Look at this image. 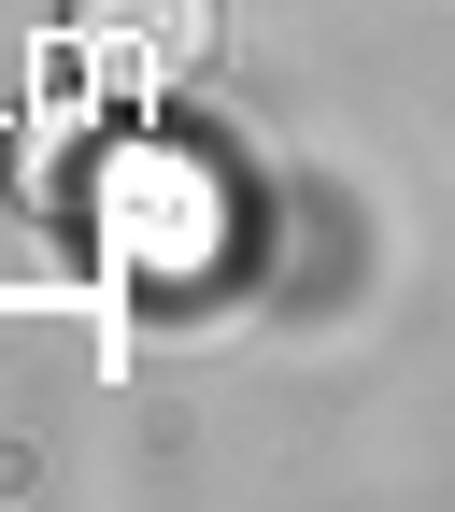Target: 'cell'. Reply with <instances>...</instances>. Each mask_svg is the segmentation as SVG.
<instances>
[{
    "label": "cell",
    "instance_id": "cell-1",
    "mask_svg": "<svg viewBox=\"0 0 455 512\" xmlns=\"http://www.w3.org/2000/svg\"><path fill=\"white\" fill-rule=\"evenodd\" d=\"M72 43H86L100 86L157 100V86H185L214 57V0H72Z\"/></svg>",
    "mask_w": 455,
    "mask_h": 512
}]
</instances>
